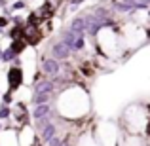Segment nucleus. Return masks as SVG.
Wrapping results in <instances>:
<instances>
[{
	"label": "nucleus",
	"instance_id": "obj_1",
	"mask_svg": "<svg viewBox=\"0 0 150 146\" xmlns=\"http://www.w3.org/2000/svg\"><path fill=\"white\" fill-rule=\"evenodd\" d=\"M57 106H59V112L65 118L74 120V118H82L89 110V99L84 89L72 87L63 91V95L57 101Z\"/></svg>",
	"mask_w": 150,
	"mask_h": 146
},
{
	"label": "nucleus",
	"instance_id": "obj_2",
	"mask_svg": "<svg viewBox=\"0 0 150 146\" xmlns=\"http://www.w3.org/2000/svg\"><path fill=\"white\" fill-rule=\"evenodd\" d=\"M124 120L131 131H143L148 123V114L141 106H129L124 114Z\"/></svg>",
	"mask_w": 150,
	"mask_h": 146
},
{
	"label": "nucleus",
	"instance_id": "obj_3",
	"mask_svg": "<svg viewBox=\"0 0 150 146\" xmlns=\"http://www.w3.org/2000/svg\"><path fill=\"white\" fill-rule=\"evenodd\" d=\"M97 42H99V48L103 49V53L106 55H116L120 51V38L112 29H101L97 34Z\"/></svg>",
	"mask_w": 150,
	"mask_h": 146
},
{
	"label": "nucleus",
	"instance_id": "obj_4",
	"mask_svg": "<svg viewBox=\"0 0 150 146\" xmlns=\"http://www.w3.org/2000/svg\"><path fill=\"white\" fill-rule=\"evenodd\" d=\"M144 38H146V34H144V30L141 29L139 25H135V23H129V25L124 27V32H122V40L125 42V44L129 46V48H135V46L143 44Z\"/></svg>",
	"mask_w": 150,
	"mask_h": 146
},
{
	"label": "nucleus",
	"instance_id": "obj_5",
	"mask_svg": "<svg viewBox=\"0 0 150 146\" xmlns=\"http://www.w3.org/2000/svg\"><path fill=\"white\" fill-rule=\"evenodd\" d=\"M36 57H34V51L30 49V48H27L25 51L21 53V63H23V76L27 78V80H30L33 78V74H34V66H36Z\"/></svg>",
	"mask_w": 150,
	"mask_h": 146
},
{
	"label": "nucleus",
	"instance_id": "obj_6",
	"mask_svg": "<svg viewBox=\"0 0 150 146\" xmlns=\"http://www.w3.org/2000/svg\"><path fill=\"white\" fill-rule=\"evenodd\" d=\"M23 80V70L21 68H11L10 70V87H15L19 85Z\"/></svg>",
	"mask_w": 150,
	"mask_h": 146
}]
</instances>
